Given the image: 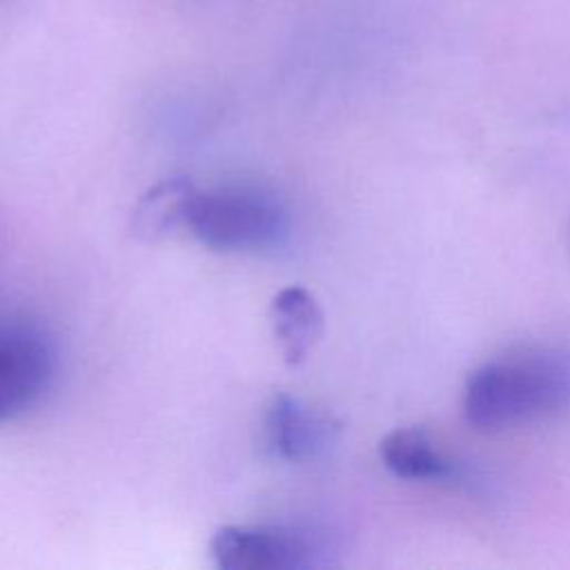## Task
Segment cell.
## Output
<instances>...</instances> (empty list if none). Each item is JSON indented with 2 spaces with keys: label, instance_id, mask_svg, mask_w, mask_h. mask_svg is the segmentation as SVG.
Masks as SVG:
<instances>
[{
  "label": "cell",
  "instance_id": "1",
  "mask_svg": "<svg viewBox=\"0 0 570 570\" xmlns=\"http://www.w3.org/2000/svg\"><path fill=\"white\" fill-rule=\"evenodd\" d=\"M463 416L481 432H503L570 410V354L530 347L479 365L463 387Z\"/></svg>",
  "mask_w": 570,
  "mask_h": 570
},
{
  "label": "cell",
  "instance_id": "2",
  "mask_svg": "<svg viewBox=\"0 0 570 570\" xmlns=\"http://www.w3.org/2000/svg\"><path fill=\"white\" fill-rule=\"evenodd\" d=\"M185 227L216 252H263L283 243L289 229L283 205L254 187H194Z\"/></svg>",
  "mask_w": 570,
  "mask_h": 570
},
{
  "label": "cell",
  "instance_id": "3",
  "mask_svg": "<svg viewBox=\"0 0 570 570\" xmlns=\"http://www.w3.org/2000/svg\"><path fill=\"white\" fill-rule=\"evenodd\" d=\"M220 570H309L332 563L330 534L301 523L220 525L209 539Z\"/></svg>",
  "mask_w": 570,
  "mask_h": 570
},
{
  "label": "cell",
  "instance_id": "4",
  "mask_svg": "<svg viewBox=\"0 0 570 570\" xmlns=\"http://www.w3.org/2000/svg\"><path fill=\"white\" fill-rule=\"evenodd\" d=\"M53 374V347L29 323H0V423L38 401Z\"/></svg>",
  "mask_w": 570,
  "mask_h": 570
},
{
  "label": "cell",
  "instance_id": "5",
  "mask_svg": "<svg viewBox=\"0 0 570 570\" xmlns=\"http://www.w3.org/2000/svg\"><path fill=\"white\" fill-rule=\"evenodd\" d=\"M341 423L325 410L287 392L274 394L263 412V445L281 461L303 463L332 448Z\"/></svg>",
  "mask_w": 570,
  "mask_h": 570
},
{
  "label": "cell",
  "instance_id": "6",
  "mask_svg": "<svg viewBox=\"0 0 570 570\" xmlns=\"http://www.w3.org/2000/svg\"><path fill=\"white\" fill-rule=\"evenodd\" d=\"M323 309L316 296L303 285H287L272 296L269 325L283 361L301 365L323 336Z\"/></svg>",
  "mask_w": 570,
  "mask_h": 570
},
{
  "label": "cell",
  "instance_id": "7",
  "mask_svg": "<svg viewBox=\"0 0 570 570\" xmlns=\"http://www.w3.org/2000/svg\"><path fill=\"white\" fill-rule=\"evenodd\" d=\"M383 465L405 481H448L459 474L456 463L419 428H399L379 443Z\"/></svg>",
  "mask_w": 570,
  "mask_h": 570
},
{
  "label": "cell",
  "instance_id": "8",
  "mask_svg": "<svg viewBox=\"0 0 570 570\" xmlns=\"http://www.w3.org/2000/svg\"><path fill=\"white\" fill-rule=\"evenodd\" d=\"M194 183L185 176L165 178L140 196L134 209V232L145 238H160L185 227L187 203L194 191Z\"/></svg>",
  "mask_w": 570,
  "mask_h": 570
}]
</instances>
